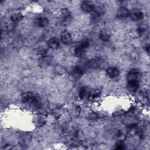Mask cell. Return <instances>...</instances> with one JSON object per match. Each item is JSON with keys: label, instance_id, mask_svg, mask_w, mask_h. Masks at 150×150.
<instances>
[{"label": "cell", "instance_id": "cell-20", "mask_svg": "<svg viewBox=\"0 0 150 150\" xmlns=\"http://www.w3.org/2000/svg\"><path fill=\"white\" fill-rule=\"evenodd\" d=\"M115 148L116 149H120V150L124 149L125 148V145H124V142H122V141L117 142L115 144Z\"/></svg>", "mask_w": 150, "mask_h": 150}, {"label": "cell", "instance_id": "cell-5", "mask_svg": "<svg viewBox=\"0 0 150 150\" xmlns=\"http://www.w3.org/2000/svg\"><path fill=\"white\" fill-rule=\"evenodd\" d=\"M103 62H104L103 59L100 57L93 58L90 60H88V68L98 69L101 66Z\"/></svg>", "mask_w": 150, "mask_h": 150}, {"label": "cell", "instance_id": "cell-21", "mask_svg": "<svg viewBox=\"0 0 150 150\" xmlns=\"http://www.w3.org/2000/svg\"><path fill=\"white\" fill-rule=\"evenodd\" d=\"M145 50L148 53H149V45H147L145 46Z\"/></svg>", "mask_w": 150, "mask_h": 150}, {"label": "cell", "instance_id": "cell-15", "mask_svg": "<svg viewBox=\"0 0 150 150\" xmlns=\"http://www.w3.org/2000/svg\"><path fill=\"white\" fill-rule=\"evenodd\" d=\"M90 91V90L87 87H81L79 91V97L82 100L88 98Z\"/></svg>", "mask_w": 150, "mask_h": 150}, {"label": "cell", "instance_id": "cell-12", "mask_svg": "<svg viewBox=\"0 0 150 150\" xmlns=\"http://www.w3.org/2000/svg\"><path fill=\"white\" fill-rule=\"evenodd\" d=\"M106 74L109 77L114 79L117 77L119 75L120 71L118 68L115 67H110L107 69Z\"/></svg>", "mask_w": 150, "mask_h": 150}, {"label": "cell", "instance_id": "cell-7", "mask_svg": "<svg viewBox=\"0 0 150 150\" xmlns=\"http://www.w3.org/2000/svg\"><path fill=\"white\" fill-rule=\"evenodd\" d=\"M94 8V4L91 1H84L81 4V9L84 12H92Z\"/></svg>", "mask_w": 150, "mask_h": 150}, {"label": "cell", "instance_id": "cell-14", "mask_svg": "<svg viewBox=\"0 0 150 150\" xmlns=\"http://www.w3.org/2000/svg\"><path fill=\"white\" fill-rule=\"evenodd\" d=\"M59 45H60V42L59 39L56 37H52L47 41L48 47L52 49H57L59 47Z\"/></svg>", "mask_w": 150, "mask_h": 150}, {"label": "cell", "instance_id": "cell-16", "mask_svg": "<svg viewBox=\"0 0 150 150\" xmlns=\"http://www.w3.org/2000/svg\"><path fill=\"white\" fill-rule=\"evenodd\" d=\"M84 71L81 69L79 67L76 66L71 71V76L75 78V79H78L80 78L84 73Z\"/></svg>", "mask_w": 150, "mask_h": 150}, {"label": "cell", "instance_id": "cell-17", "mask_svg": "<svg viewBox=\"0 0 150 150\" xmlns=\"http://www.w3.org/2000/svg\"><path fill=\"white\" fill-rule=\"evenodd\" d=\"M23 17V16L21 12H14V13H12L10 18H11V20L12 22H13L14 23H17V22H20L22 19Z\"/></svg>", "mask_w": 150, "mask_h": 150}, {"label": "cell", "instance_id": "cell-13", "mask_svg": "<svg viewBox=\"0 0 150 150\" xmlns=\"http://www.w3.org/2000/svg\"><path fill=\"white\" fill-rule=\"evenodd\" d=\"M128 90L132 93L136 92L139 86V81H127Z\"/></svg>", "mask_w": 150, "mask_h": 150}, {"label": "cell", "instance_id": "cell-18", "mask_svg": "<svg viewBox=\"0 0 150 150\" xmlns=\"http://www.w3.org/2000/svg\"><path fill=\"white\" fill-rule=\"evenodd\" d=\"M110 37H111L110 33L107 30H102L100 32L99 38L101 40H103L104 42H107L110 40Z\"/></svg>", "mask_w": 150, "mask_h": 150}, {"label": "cell", "instance_id": "cell-4", "mask_svg": "<svg viewBox=\"0 0 150 150\" xmlns=\"http://www.w3.org/2000/svg\"><path fill=\"white\" fill-rule=\"evenodd\" d=\"M53 57L51 56H43L39 59L38 64L39 67L42 69H45L49 66L53 61Z\"/></svg>", "mask_w": 150, "mask_h": 150}, {"label": "cell", "instance_id": "cell-19", "mask_svg": "<svg viewBox=\"0 0 150 150\" xmlns=\"http://www.w3.org/2000/svg\"><path fill=\"white\" fill-rule=\"evenodd\" d=\"M100 91L98 89H95L93 90H90L88 97V99L90 100H95L97 98H98L100 96Z\"/></svg>", "mask_w": 150, "mask_h": 150}, {"label": "cell", "instance_id": "cell-3", "mask_svg": "<svg viewBox=\"0 0 150 150\" xmlns=\"http://www.w3.org/2000/svg\"><path fill=\"white\" fill-rule=\"evenodd\" d=\"M141 77V72L138 69H132L128 73L127 78V81H140Z\"/></svg>", "mask_w": 150, "mask_h": 150}, {"label": "cell", "instance_id": "cell-2", "mask_svg": "<svg viewBox=\"0 0 150 150\" xmlns=\"http://www.w3.org/2000/svg\"><path fill=\"white\" fill-rule=\"evenodd\" d=\"M89 41L87 38H85L81 39L74 48V55L78 57L83 56L85 54L86 50L89 46Z\"/></svg>", "mask_w": 150, "mask_h": 150}, {"label": "cell", "instance_id": "cell-9", "mask_svg": "<svg viewBox=\"0 0 150 150\" xmlns=\"http://www.w3.org/2000/svg\"><path fill=\"white\" fill-rule=\"evenodd\" d=\"M129 16L133 21H140L144 18V13L141 10L135 9L129 12Z\"/></svg>", "mask_w": 150, "mask_h": 150}, {"label": "cell", "instance_id": "cell-8", "mask_svg": "<svg viewBox=\"0 0 150 150\" xmlns=\"http://www.w3.org/2000/svg\"><path fill=\"white\" fill-rule=\"evenodd\" d=\"M49 23V19L43 16H39L35 19L34 25L38 28H44Z\"/></svg>", "mask_w": 150, "mask_h": 150}, {"label": "cell", "instance_id": "cell-11", "mask_svg": "<svg viewBox=\"0 0 150 150\" xmlns=\"http://www.w3.org/2000/svg\"><path fill=\"white\" fill-rule=\"evenodd\" d=\"M61 40L65 45H69L72 42V38L70 33L67 31H63L60 35Z\"/></svg>", "mask_w": 150, "mask_h": 150}, {"label": "cell", "instance_id": "cell-1", "mask_svg": "<svg viewBox=\"0 0 150 150\" xmlns=\"http://www.w3.org/2000/svg\"><path fill=\"white\" fill-rule=\"evenodd\" d=\"M22 102L31 107L39 108L41 106V97L34 92L29 91L24 93L22 96Z\"/></svg>", "mask_w": 150, "mask_h": 150}, {"label": "cell", "instance_id": "cell-10", "mask_svg": "<svg viewBox=\"0 0 150 150\" xmlns=\"http://www.w3.org/2000/svg\"><path fill=\"white\" fill-rule=\"evenodd\" d=\"M117 17L118 19H125L129 16V12L128 9L125 7H120L117 11Z\"/></svg>", "mask_w": 150, "mask_h": 150}, {"label": "cell", "instance_id": "cell-6", "mask_svg": "<svg viewBox=\"0 0 150 150\" xmlns=\"http://www.w3.org/2000/svg\"><path fill=\"white\" fill-rule=\"evenodd\" d=\"M60 19L62 23L63 24H67L69 23L71 19V13L67 9H63L61 11L60 15Z\"/></svg>", "mask_w": 150, "mask_h": 150}]
</instances>
